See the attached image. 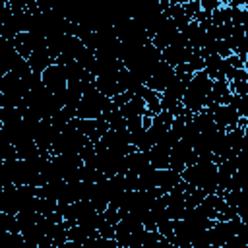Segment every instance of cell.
Listing matches in <instances>:
<instances>
[{"label": "cell", "instance_id": "obj_1", "mask_svg": "<svg viewBox=\"0 0 248 248\" xmlns=\"http://www.w3.org/2000/svg\"><path fill=\"white\" fill-rule=\"evenodd\" d=\"M211 79L205 76V72H196L182 95V101L180 105L190 112V114H198L205 108V103H207V95L211 91Z\"/></svg>", "mask_w": 248, "mask_h": 248}, {"label": "cell", "instance_id": "obj_2", "mask_svg": "<svg viewBox=\"0 0 248 248\" xmlns=\"http://www.w3.org/2000/svg\"><path fill=\"white\" fill-rule=\"evenodd\" d=\"M2 126L4 124H2V108H0V132H2Z\"/></svg>", "mask_w": 248, "mask_h": 248}]
</instances>
